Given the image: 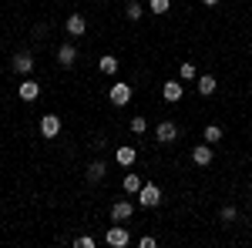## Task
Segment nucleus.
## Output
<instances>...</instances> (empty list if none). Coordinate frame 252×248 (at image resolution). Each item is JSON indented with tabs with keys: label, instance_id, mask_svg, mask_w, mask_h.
<instances>
[{
	"label": "nucleus",
	"instance_id": "nucleus-1",
	"mask_svg": "<svg viewBox=\"0 0 252 248\" xmlns=\"http://www.w3.org/2000/svg\"><path fill=\"white\" fill-rule=\"evenodd\" d=\"M138 205H141V208H158V205H161V188H158L155 181H145V185L138 188Z\"/></svg>",
	"mask_w": 252,
	"mask_h": 248
},
{
	"label": "nucleus",
	"instance_id": "nucleus-2",
	"mask_svg": "<svg viewBox=\"0 0 252 248\" xmlns=\"http://www.w3.org/2000/svg\"><path fill=\"white\" fill-rule=\"evenodd\" d=\"M131 94H135V91H131V84H125V81H115V84L108 87V101H111L115 108H125V104L131 101Z\"/></svg>",
	"mask_w": 252,
	"mask_h": 248
},
{
	"label": "nucleus",
	"instance_id": "nucleus-3",
	"mask_svg": "<svg viewBox=\"0 0 252 248\" xmlns=\"http://www.w3.org/2000/svg\"><path fill=\"white\" fill-rule=\"evenodd\" d=\"M10 71L20 74V77H31L34 74V54H31V51H17L14 60H10Z\"/></svg>",
	"mask_w": 252,
	"mask_h": 248
},
{
	"label": "nucleus",
	"instance_id": "nucleus-4",
	"mask_svg": "<svg viewBox=\"0 0 252 248\" xmlns=\"http://www.w3.org/2000/svg\"><path fill=\"white\" fill-rule=\"evenodd\" d=\"M64 34H67V37H84V34H88V17H84L81 10H74L71 17L64 20Z\"/></svg>",
	"mask_w": 252,
	"mask_h": 248
},
{
	"label": "nucleus",
	"instance_id": "nucleus-5",
	"mask_svg": "<svg viewBox=\"0 0 252 248\" xmlns=\"http://www.w3.org/2000/svg\"><path fill=\"white\" fill-rule=\"evenodd\" d=\"M104 242L111 248H128V242H131V235H128V228L121 225V221H115L111 228H108V235H104Z\"/></svg>",
	"mask_w": 252,
	"mask_h": 248
},
{
	"label": "nucleus",
	"instance_id": "nucleus-6",
	"mask_svg": "<svg viewBox=\"0 0 252 248\" xmlns=\"http://www.w3.org/2000/svg\"><path fill=\"white\" fill-rule=\"evenodd\" d=\"M58 64L64 67V71H71V67L78 64V47H74L71 40H67V44H61V47H58Z\"/></svg>",
	"mask_w": 252,
	"mask_h": 248
},
{
	"label": "nucleus",
	"instance_id": "nucleus-7",
	"mask_svg": "<svg viewBox=\"0 0 252 248\" xmlns=\"http://www.w3.org/2000/svg\"><path fill=\"white\" fill-rule=\"evenodd\" d=\"M212 158H215V151H212V144H209V141H202V144H195V148H192V161L198 165V168H209V165H212Z\"/></svg>",
	"mask_w": 252,
	"mask_h": 248
},
{
	"label": "nucleus",
	"instance_id": "nucleus-8",
	"mask_svg": "<svg viewBox=\"0 0 252 248\" xmlns=\"http://www.w3.org/2000/svg\"><path fill=\"white\" fill-rule=\"evenodd\" d=\"M131 215H135V205L128 198H118L115 205H111V221H128Z\"/></svg>",
	"mask_w": 252,
	"mask_h": 248
},
{
	"label": "nucleus",
	"instance_id": "nucleus-9",
	"mask_svg": "<svg viewBox=\"0 0 252 248\" xmlns=\"http://www.w3.org/2000/svg\"><path fill=\"white\" fill-rule=\"evenodd\" d=\"M17 97H20V101H37V97H40V84L34 81V77H24L20 87H17Z\"/></svg>",
	"mask_w": 252,
	"mask_h": 248
},
{
	"label": "nucleus",
	"instance_id": "nucleus-10",
	"mask_svg": "<svg viewBox=\"0 0 252 248\" xmlns=\"http://www.w3.org/2000/svg\"><path fill=\"white\" fill-rule=\"evenodd\" d=\"M161 97H165L168 104H178V101L185 97V87H182V81H165V84H161Z\"/></svg>",
	"mask_w": 252,
	"mask_h": 248
},
{
	"label": "nucleus",
	"instance_id": "nucleus-11",
	"mask_svg": "<svg viewBox=\"0 0 252 248\" xmlns=\"http://www.w3.org/2000/svg\"><path fill=\"white\" fill-rule=\"evenodd\" d=\"M58 134H61V117L58 114H44L40 117V138L51 141V138H58Z\"/></svg>",
	"mask_w": 252,
	"mask_h": 248
},
{
	"label": "nucleus",
	"instance_id": "nucleus-12",
	"mask_svg": "<svg viewBox=\"0 0 252 248\" xmlns=\"http://www.w3.org/2000/svg\"><path fill=\"white\" fill-rule=\"evenodd\" d=\"M175 138H178V128H175V121H161L155 128V141L158 144H172Z\"/></svg>",
	"mask_w": 252,
	"mask_h": 248
},
{
	"label": "nucleus",
	"instance_id": "nucleus-13",
	"mask_svg": "<svg viewBox=\"0 0 252 248\" xmlns=\"http://www.w3.org/2000/svg\"><path fill=\"white\" fill-rule=\"evenodd\" d=\"M115 161L121 165V168H131L138 161V151L131 148V144H118V151H115Z\"/></svg>",
	"mask_w": 252,
	"mask_h": 248
},
{
	"label": "nucleus",
	"instance_id": "nucleus-14",
	"mask_svg": "<svg viewBox=\"0 0 252 248\" xmlns=\"http://www.w3.org/2000/svg\"><path fill=\"white\" fill-rule=\"evenodd\" d=\"M97 71H101V74H108V77H115L118 74V57H115V54H101Z\"/></svg>",
	"mask_w": 252,
	"mask_h": 248
},
{
	"label": "nucleus",
	"instance_id": "nucleus-15",
	"mask_svg": "<svg viewBox=\"0 0 252 248\" xmlns=\"http://www.w3.org/2000/svg\"><path fill=\"white\" fill-rule=\"evenodd\" d=\"M215 87H219V81H215L212 74H198V94L202 97H212Z\"/></svg>",
	"mask_w": 252,
	"mask_h": 248
},
{
	"label": "nucleus",
	"instance_id": "nucleus-16",
	"mask_svg": "<svg viewBox=\"0 0 252 248\" xmlns=\"http://www.w3.org/2000/svg\"><path fill=\"white\" fill-rule=\"evenodd\" d=\"M104 171H108V165H104L101 158H97V161H91V165H88V181H91V185H97V181L104 178Z\"/></svg>",
	"mask_w": 252,
	"mask_h": 248
},
{
	"label": "nucleus",
	"instance_id": "nucleus-17",
	"mask_svg": "<svg viewBox=\"0 0 252 248\" xmlns=\"http://www.w3.org/2000/svg\"><path fill=\"white\" fill-rule=\"evenodd\" d=\"M178 77H182V81H198V67L189 64V60H182V64H178Z\"/></svg>",
	"mask_w": 252,
	"mask_h": 248
},
{
	"label": "nucleus",
	"instance_id": "nucleus-18",
	"mask_svg": "<svg viewBox=\"0 0 252 248\" xmlns=\"http://www.w3.org/2000/svg\"><path fill=\"white\" fill-rule=\"evenodd\" d=\"M222 138H225V131H222L219 124H209V128H205V134H202V141H209V144H219Z\"/></svg>",
	"mask_w": 252,
	"mask_h": 248
},
{
	"label": "nucleus",
	"instance_id": "nucleus-19",
	"mask_svg": "<svg viewBox=\"0 0 252 248\" xmlns=\"http://www.w3.org/2000/svg\"><path fill=\"white\" fill-rule=\"evenodd\" d=\"M141 14H145V7H141L138 0H128V3H125V17L128 20H141Z\"/></svg>",
	"mask_w": 252,
	"mask_h": 248
},
{
	"label": "nucleus",
	"instance_id": "nucleus-20",
	"mask_svg": "<svg viewBox=\"0 0 252 248\" xmlns=\"http://www.w3.org/2000/svg\"><path fill=\"white\" fill-rule=\"evenodd\" d=\"M141 185H145V181H141V174H125V191H128V194H138V188H141Z\"/></svg>",
	"mask_w": 252,
	"mask_h": 248
},
{
	"label": "nucleus",
	"instance_id": "nucleus-21",
	"mask_svg": "<svg viewBox=\"0 0 252 248\" xmlns=\"http://www.w3.org/2000/svg\"><path fill=\"white\" fill-rule=\"evenodd\" d=\"M148 10H152L155 17H161V14L172 10V0H148Z\"/></svg>",
	"mask_w": 252,
	"mask_h": 248
},
{
	"label": "nucleus",
	"instance_id": "nucleus-22",
	"mask_svg": "<svg viewBox=\"0 0 252 248\" xmlns=\"http://www.w3.org/2000/svg\"><path fill=\"white\" fill-rule=\"evenodd\" d=\"M128 128H131V134H145V131H148V121H145V114L131 117V124H128Z\"/></svg>",
	"mask_w": 252,
	"mask_h": 248
},
{
	"label": "nucleus",
	"instance_id": "nucleus-23",
	"mask_svg": "<svg viewBox=\"0 0 252 248\" xmlns=\"http://www.w3.org/2000/svg\"><path fill=\"white\" fill-rule=\"evenodd\" d=\"M235 218H239V211H235V205H225V208H222V221H225V225H232Z\"/></svg>",
	"mask_w": 252,
	"mask_h": 248
},
{
	"label": "nucleus",
	"instance_id": "nucleus-24",
	"mask_svg": "<svg viewBox=\"0 0 252 248\" xmlns=\"http://www.w3.org/2000/svg\"><path fill=\"white\" fill-rule=\"evenodd\" d=\"M158 242L155 238H152V235H141V238H138V248H155Z\"/></svg>",
	"mask_w": 252,
	"mask_h": 248
},
{
	"label": "nucleus",
	"instance_id": "nucleus-25",
	"mask_svg": "<svg viewBox=\"0 0 252 248\" xmlns=\"http://www.w3.org/2000/svg\"><path fill=\"white\" fill-rule=\"evenodd\" d=\"M74 245H78V248H94V238H91V235H81Z\"/></svg>",
	"mask_w": 252,
	"mask_h": 248
},
{
	"label": "nucleus",
	"instance_id": "nucleus-26",
	"mask_svg": "<svg viewBox=\"0 0 252 248\" xmlns=\"http://www.w3.org/2000/svg\"><path fill=\"white\" fill-rule=\"evenodd\" d=\"M202 3H205V7H215V3H219V0H202Z\"/></svg>",
	"mask_w": 252,
	"mask_h": 248
}]
</instances>
